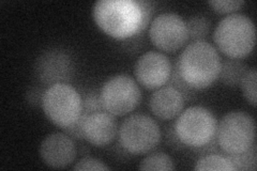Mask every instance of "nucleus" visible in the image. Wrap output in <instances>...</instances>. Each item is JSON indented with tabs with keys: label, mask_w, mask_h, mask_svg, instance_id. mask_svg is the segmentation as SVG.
<instances>
[{
	"label": "nucleus",
	"mask_w": 257,
	"mask_h": 171,
	"mask_svg": "<svg viewBox=\"0 0 257 171\" xmlns=\"http://www.w3.org/2000/svg\"><path fill=\"white\" fill-rule=\"evenodd\" d=\"M36 73L39 80L47 87L59 83L69 84L73 78L74 63L67 52L53 48L37 59Z\"/></svg>",
	"instance_id": "f8f14e48"
},
{
	"label": "nucleus",
	"mask_w": 257,
	"mask_h": 171,
	"mask_svg": "<svg viewBox=\"0 0 257 171\" xmlns=\"http://www.w3.org/2000/svg\"><path fill=\"white\" fill-rule=\"evenodd\" d=\"M133 72L139 85L147 90L155 91L170 81L173 66L165 54L149 51L141 55L135 61Z\"/></svg>",
	"instance_id": "9d476101"
},
{
	"label": "nucleus",
	"mask_w": 257,
	"mask_h": 171,
	"mask_svg": "<svg viewBox=\"0 0 257 171\" xmlns=\"http://www.w3.org/2000/svg\"><path fill=\"white\" fill-rule=\"evenodd\" d=\"M208 5L216 13L229 15L242 9L245 3L243 0H212V2H208Z\"/></svg>",
	"instance_id": "412c9836"
},
{
	"label": "nucleus",
	"mask_w": 257,
	"mask_h": 171,
	"mask_svg": "<svg viewBox=\"0 0 257 171\" xmlns=\"http://www.w3.org/2000/svg\"><path fill=\"white\" fill-rule=\"evenodd\" d=\"M232 165L235 166L236 170L247 171L255 170L257 167V157H256V144L254 143L250 149L240 154H232V155H226Z\"/></svg>",
	"instance_id": "6ab92c4d"
},
{
	"label": "nucleus",
	"mask_w": 257,
	"mask_h": 171,
	"mask_svg": "<svg viewBox=\"0 0 257 171\" xmlns=\"http://www.w3.org/2000/svg\"><path fill=\"white\" fill-rule=\"evenodd\" d=\"M189 39L193 41L205 40L211 30V21L206 15L195 14L192 15L186 21Z\"/></svg>",
	"instance_id": "a211bd4d"
},
{
	"label": "nucleus",
	"mask_w": 257,
	"mask_h": 171,
	"mask_svg": "<svg viewBox=\"0 0 257 171\" xmlns=\"http://www.w3.org/2000/svg\"><path fill=\"white\" fill-rule=\"evenodd\" d=\"M255 122L244 111H230L223 116L216 127L215 141L226 155L245 152L255 143Z\"/></svg>",
	"instance_id": "0eeeda50"
},
{
	"label": "nucleus",
	"mask_w": 257,
	"mask_h": 171,
	"mask_svg": "<svg viewBox=\"0 0 257 171\" xmlns=\"http://www.w3.org/2000/svg\"><path fill=\"white\" fill-rule=\"evenodd\" d=\"M248 67L241 59L225 58L222 60L219 79L229 88H238Z\"/></svg>",
	"instance_id": "2eb2a0df"
},
{
	"label": "nucleus",
	"mask_w": 257,
	"mask_h": 171,
	"mask_svg": "<svg viewBox=\"0 0 257 171\" xmlns=\"http://www.w3.org/2000/svg\"><path fill=\"white\" fill-rule=\"evenodd\" d=\"M222 59L218 50L206 40L193 41L181 52L175 69L193 91L205 90L219 79Z\"/></svg>",
	"instance_id": "f03ea898"
},
{
	"label": "nucleus",
	"mask_w": 257,
	"mask_h": 171,
	"mask_svg": "<svg viewBox=\"0 0 257 171\" xmlns=\"http://www.w3.org/2000/svg\"><path fill=\"white\" fill-rule=\"evenodd\" d=\"M148 35L151 43L158 50L174 54L186 46L189 41L187 23L181 15L174 12H163L149 24Z\"/></svg>",
	"instance_id": "1a4fd4ad"
},
{
	"label": "nucleus",
	"mask_w": 257,
	"mask_h": 171,
	"mask_svg": "<svg viewBox=\"0 0 257 171\" xmlns=\"http://www.w3.org/2000/svg\"><path fill=\"white\" fill-rule=\"evenodd\" d=\"M161 138L162 133L158 122L143 112L128 115L118 129L119 145L124 152L135 156L154 151Z\"/></svg>",
	"instance_id": "423d86ee"
},
{
	"label": "nucleus",
	"mask_w": 257,
	"mask_h": 171,
	"mask_svg": "<svg viewBox=\"0 0 257 171\" xmlns=\"http://www.w3.org/2000/svg\"><path fill=\"white\" fill-rule=\"evenodd\" d=\"M41 106L46 118L62 129L77 124L83 115V97L73 86L67 83L47 87Z\"/></svg>",
	"instance_id": "39448f33"
},
{
	"label": "nucleus",
	"mask_w": 257,
	"mask_h": 171,
	"mask_svg": "<svg viewBox=\"0 0 257 171\" xmlns=\"http://www.w3.org/2000/svg\"><path fill=\"white\" fill-rule=\"evenodd\" d=\"M186 96L173 85H165L152 92L149 109L152 115L162 121L174 120L183 111Z\"/></svg>",
	"instance_id": "4468645a"
},
{
	"label": "nucleus",
	"mask_w": 257,
	"mask_h": 171,
	"mask_svg": "<svg viewBox=\"0 0 257 171\" xmlns=\"http://www.w3.org/2000/svg\"><path fill=\"white\" fill-rule=\"evenodd\" d=\"M194 170L204 171V170H220V171H237L235 166L232 165L230 159L221 155L219 153H208L207 155H203L195 161L193 167Z\"/></svg>",
	"instance_id": "dca6fc26"
},
{
	"label": "nucleus",
	"mask_w": 257,
	"mask_h": 171,
	"mask_svg": "<svg viewBox=\"0 0 257 171\" xmlns=\"http://www.w3.org/2000/svg\"><path fill=\"white\" fill-rule=\"evenodd\" d=\"M215 48L231 59H242L250 55L256 42L255 24L251 18L234 13L223 18L213 32Z\"/></svg>",
	"instance_id": "7ed1b4c3"
},
{
	"label": "nucleus",
	"mask_w": 257,
	"mask_h": 171,
	"mask_svg": "<svg viewBox=\"0 0 257 171\" xmlns=\"http://www.w3.org/2000/svg\"><path fill=\"white\" fill-rule=\"evenodd\" d=\"M218 120L204 106H191L177 117L174 124L176 139L191 149H203L215 140Z\"/></svg>",
	"instance_id": "20e7f679"
},
{
	"label": "nucleus",
	"mask_w": 257,
	"mask_h": 171,
	"mask_svg": "<svg viewBox=\"0 0 257 171\" xmlns=\"http://www.w3.org/2000/svg\"><path fill=\"white\" fill-rule=\"evenodd\" d=\"M84 140L98 146H106L118 137V124L116 117L102 107L92 110H83L78 122Z\"/></svg>",
	"instance_id": "9b49d317"
},
{
	"label": "nucleus",
	"mask_w": 257,
	"mask_h": 171,
	"mask_svg": "<svg viewBox=\"0 0 257 171\" xmlns=\"http://www.w3.org/2000/svg\"><path fill=\"white\" fill-rule=\"evenodd\" d=\"M73 170H91V171H102V170H109L110 168L103 162L102 160L94 158V157H83L80 158L75 165L72 167Z\"/></svg>",
	"instance_id": "4be33fe9"
},
{
	"label": "nucleus",
	"mask_w": 257,
	"mask_h": 171,
	"mask_svg": "<svg viewBox=\"0 0 257 171\" xmlns=\"http://www.w3.org/2000/svg\"><path fill=\"white\" fill-rule=\"evenodd\" d=\"M256 86H257V72L255 68L248 69L244 74L242 80L240 83V88L242 90L243 96L245 97L246 102L253 107L256 106L257 101V92H256Z\"/></svg>",
	"instance_id": "aec40b11"
},
{
	"label": "nucleus",
	"mask_w": 257,
	"mask_h": 171,
	"mask_svg": "<svg viewBox=\"0 0 257 171\" xmlns=\"http://www.w3.org/2000/svg\"><path fill=\"white\" fill-rule=\"evenodd\" d=\"M99 100L104 110L114 117H123L138 108L142 91L135 78L127 74H116L104 81Z\"/></svg>",
	"instance_id": "6e6552de"
},
{
	"label": "nucleus",
	"mask_w": 257,
	"mask_h": 171,
	"mask_svg": "<svg viewBox=\"0 0 257 171\" xmlns=\"http://www.w3.org/2000/svg\"><path fill=\"white\" fill-rule=\"evenodd\" d=\"M140 170L149 171H170L175 170L176 165L174 159L165 152H151L145 156L139 166Z\"/></svg>",
	"instance_id": "f3484780"
},
{
	"label": "nucleus",
	"mask_w": 257,
	"mask_h": 171,
	"mask_svg": "<svg viewBox=\"0 0 257 171\" xmlns=\"http://www.w3.org/2000/svg\"><path fill=\"white\" fill-rule=\"evenodd\" d=\"M39 154L47 167L63 169L73 164L77 149L71 136L64 132H55L48 134L41 141Z\"/></svg>",
	"instance_id": "ddd939ff"
},
{
	"label": "nucleus",
	"mask_w": 257,
	"mask_h": 171,
	"mask_svg": "<svg viewBox=\"0 0 257 171\" xmlns=\"http://www.w3.org/2000/svg\"><path fill=\"white\" fill-rule=\"evenodd\" d=\"M151 3L101 0L95 3L92 16L98 27L109 37L124 40L139 35L150 21Z\"/></svg>",
	"instance_id": "f257e3e1"
}]
</instances>
